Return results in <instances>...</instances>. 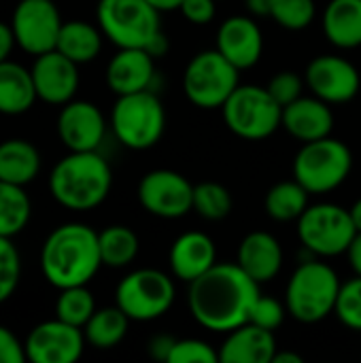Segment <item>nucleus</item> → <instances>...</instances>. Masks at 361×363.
I'll return each instance as SVG.
<instances>
[{
    "mask_svg": "<svg viewBox=\"0 0 361 363\" xmlns=\"http://www.w3.org/2000/svg\"><path fill=\"white\" fill-rule=\"evenodd\" d=\"M32 217L30 196L21 185L0 181V236L15 238L21 234Z\"/></svg>",
    "mask_w": 361,
    "mask_h": 363,
    "instance_id": "nucleus-30",
    "label": "nucleus"
},
{
    "mask_svg": "<svg viewBox=\"0 0 361 363\" xmlns=\"http://www.w3.org/2000/svg\"><path fill=\"white\" fill-rule=\"evenodd\" d=\"M128 328H130V317L115 304V306L96 308L91 319L85 323L83 334L89 347L98 351H109L115 349L126 338Z\"/></svg>",
    "mask_w": 361,
    "mask_h": 363,
    "instance_id": "nucleus-28",
    "label": "nucleus"
},
{
    "mask_svg": "<svg viewBox=\"0 0 361 363\" xmlns=\"http://www.w3.org/2000/svg\"><path fill=\"white\" fill-rule=\"evenodd\" d=\"M100 257L106 268H126L130 266L140 249L136 232L128 225H109L98 232Z\"/></svg>",
    "mask_w": 361,
    "mask_h": 363,
    "instance_id": "nucleus-31",
    "label": "nucleus"
},
{
    "mask_svg": "<svg viewBox=\"0 0 361 363\" xmlns=\"http://www.w3.org/2000/svg\"><path fill=\"white\" fill-rule=\"evenodd\" d=\"M234 200L228 187L215 181L194 185V211L206 221H221L232 213Z\"/></svg>",
    "mask_w": 361,
    "mask_h": 363,
    "instance_id": "nucleus-33",
    "label": "nucleus"
},
{
    "mask_svg": "<svg viewBox=\"0 0 361 363\" xmlns=\"http://www.w3.org/2000/svg\"><path fill=\"white\" fill-rule=\"evenodd\" d=\"M272 362L274 363H302V357L300 355H296V353H274V357H272Z\"/></svg>",
    "mask_w": 361,
    "mask_h": 363,
    "instance_id": "nucleus-47",
    "label": "nucleus"
},
{
    "mask_svg": "<svg viewBox=\"0 0 361 363\" xmlns=\"http://www.w3.org/2000/svg\"><path fill=\"white\" fill-rule=\"evenodd\" d=\"M304 83H306V81H304L298 72H294V70H281V72H277V74L268 81L266 89L270 91V96H272L281 106H287V104L296 102V100L302 96Z\"/></svg>",
    "mask_w": 361,
    "mask_h": 363,
    "instance_id": "nucleus-39",
    "label": "nucleus"
},
{
    "mask_svg": "<svg viewBox=\"0 0 361 363\" xmlns=\"http://www.w3.org/2000/svg\"><path fill=\"white\" fill-rule=\"evenodd\" d=\"M304 81L313 96L328 104H345L360 91V70L340 55H317L309 66Z\"/></svg>",
    "mask_w": 361,
    "mask_h": 363,
    "instance_id": "nucleus-15",
    "label": "nucleus"
},
{
    "mask_svg": "<svg viewBox=\"0 0 361 363\" xmlns=\"http://www.w3.org/2000/svg\"><path fill=\"white\" fill-rule=\"evenodd\" d=\"M334 315L349 330H361V277L355 274V279L340 285Z\"/></svg>",
    "mask_w": 361,
    "mask_h": 363,
    "instance_id": "nucleus-36",
    "label": "nucleus"
},
{
    "mask_svg": "<svg viewBox=\"0 0 361 363\" xmlns=\"http://www.w3.org/2000/svg\"><path fill=\"white\" fill-rule=\"evenodd\" d=\"M357 228L351 219V211L334 202L309 204L298 219V238L304 249L319 257H336L347 253Z\"/></svg>",
    "mask_w": 361,
    "mask_h": 363,
    "instance_id": "nucleus-10",
    "label": "nucleus"
},
{
    "mask_svg": "<svg viewBox=\"0 0 361 363\" xmlns=\"http://www.w3.org/2000/svg\"><path fill=\"white\" fill-rule=\"evenodd\" d=\"M353 168L351 149L332 136L304 143L294 160V179L309 194H328L340 187Z\"/></svg>",
    "mask_w": 361,
    "mask_h": 363,
    "instance_id": "nucleus-7",
    "label": "nucleus"
},
{
    "mask_svg": "<svg viewBox=\"0 0 361 363\" xmlns=\"http://www.w3.org/2000/svg\"><path fill=\"white\" fill-rule=\"evenodd\" d=\"M26 347L19 342V338L4 325H0V363H23Z\"/></svg>",
    "mask_w": 361,
    "mask_h": 363,
    "instance_id": "nucleus-41",
    "label": "nucleus"
},
{
    "mask_svg": "<svg viewBox=\"0 0 361 363\" xmlns=\"http://www.w3.org/2000/svg\"><path fill=\"white\" fill-rule=\"evenodd\" d=\"M55 128L68 151H98L106 136V119L89 100H70L62 104Z\"/></svg>",
    "mask_w": 361,
    "mask_h": 363,
    "instance_id": "nucleus-16",
    "label": "nucleus"
},
{
    "mask_svg": "<svg viewBox=\"0 0 361 363\" xmlns=\"http://www.w3.org/2000/svg\"><path fill=\"white\" fill-rule=\"evenodd\" d=\"M315 0H270V17L285 30L300 32L315 19Z\"/></svg>",
    "mask_w": 361,
    "mask_h": 363,
    "instance_id": "nucleus-34",
    "label": "nucleus"
},
{
    "mask_svg": "<svg viewBox=\"0 0 361 363\" xmlns=\"http://www.w3.org/2000/svg\"><path fill=\"white\" fill-rule=\"evenodd\" d=\"M347 255H349V264H351L353 272H355L357 277H361V232L355 234L353 242H351L349 249H347Z\"/></svg>",
    "mask_w": 361,
    "mask_h": 363,
    "instance_id": "nucleus-44",
    "label": "nucleus"
},
{
    "mask_svg": "<svg viewBox=\"0 0 361 363\" xmlns=\"http://www.w3.org/2000/svg\"><path fill=\"white\" fill-rule=\"evenodd\" d=\"M111 187L113 170L98 151H68L49 172L51 198L68 211L98 208Z\"/></svg>",
    "mask_w": 361,
    "mask_h": 363,
    "instance_id": "nucleus-3",
    "label": "nucleus"
},
{
    "mask_svg": "<svg viewBox=\"0 0 361 363\" xmlns=\"http://www.w3.org/2000/svg\"><path fill=\"white\" fill-rule=\"evenodd\" d=\"M62 23L60 9L53 0H19L11 15L17 47L34 57L55 49Z\"/></svg>",
    "mask_w": 361,
    "mask_h": 363,
    "instance_id": "nucleus-12",
    "label": "nucleus"
},
{
    "mask_svg": "<svg viewBox=\"0 0 361 363\" xmlns=\"http://www.w3.org/2000/svg\"><path fill=\"white\" fill-rule=\"evenodd\" d=\"M238 68L217 49L196 53L183 72V91L198 108H221L240 85Z\"/></svg>",
    "mask_w": 361,
    "mask_h": 363,
    "instance_id": "nucleus-9",
    "label": "nucleus"
},
{
    "mask_svg": "<svg viewBox=\"0 0 361 363\" xmlns=\"http://www.w3.org/2000/svg\"><path fill=\"white\" fill-rule=\"evenodd\" d=\"M15 36H13V30H11V23L6 21H0V62H6L15 49Z\"/></svg>",
    "mask_w": 361,
    "mask_h": 363,
    "instance_id": "nucleus-43",
    "label": "nucleus"
},
{
    "mask_svg": "<svg viewBox=\"0 0 361 363\" xmlns=\"http://www.w3.org/2000/svg\"><path fill=\"white\" fill-rule=\"evenodd\" d=\"M257 296L260 283L238 264H215L189 283L187 304L202 328L228 334L249 321V311Z\"/></svg>",
    "mask_w": 361,
    "mask_h": 363,
    "instance_id": "nucleus-1",
    "label": "nucleus"
},
{
    "mask_svg": "<svg viewBox=\"0 0 361 363\" xmlns=\"http://www.w3.org/2000/svg\"><path fill=\"white\" fill-rule=\"evenodd\" d=\"M215 2L217 0H183L179 11L189 23L204 26V23H211L215 19V13H217Z\"/></svg>",
    "mask_w": 361,
    "mask_h": 363,
    "instance_id": "nucleus-40",
    "label": "nucleus"
},
{
    "mask_svg": "<svg viewBox=\"0 0 361 363\" xmlns=\"http://www.w3.org/2000/svg\"><path fill=\"white\" fill-rule=\"evenodd\" d=\"M174 340H177V338H172V336L157 334V336H153V338L149 340V345H147V351H149V355H151L153 359L168 363L170 351H172V347H174Z\"/></svg>",
    "mask_w": 361,
    "mask_h": 363,
    "instance_id": "nucleus-42",
    "label": "nucleus"
},
{
    "mask_svg": "<svg viewBox=\"0 0 361 363\" xmlns=\"http://www.w3.org/2000/svg\"><path fill=\"white\" fill-rule=\"evenodd\" d=\"M215 49L228 57L238 70L253 68L264 51V36L255 19L247 15H232L228 17L215 38Z\"/></svg>",
    "mask_w": 361,
    "mask_h": 363,
    "instance_id": "nucleus-18",
    "label": "nucleus"
},
{
    "mask_svg": "<svg viewBox=\"0 0 361 363\" xmlns=\"http://www.w3.org/2000/svg\"><path fill=\"white\" fill-rule=\"evenodd\" d=\"M30 72H32L36 98L40 102L62 106V104L74 100V94L79 89V81H81L79 64H74L70 57H66L57 49L36 55Z\"/></svg>",
    "mask_w": 361,
    "mask_h": 363,
    "instance_id": "nucleus-17",
    "label": "nucleus"
},
{
    "mask_svg": "<svg viewBox=\"0 0 361 363\" xmlns=\"http://www.w3.org/2000/svg\"><path fill=\"white\" fill-rule=\"evenodd\" d=\"M236 264L255 283H268L283 268V247L268 232H251L238 245Z\"/></svg>",
    "mask_w": 361,
    "mask_h": 363,
    "instance_id": "nucleus-23",
    "label": "nucleus"
},
{
    "mask_svg": "<svg viewBox=\"0 0 361 363\" xmlns=\"http://www.w3.org/2000/svg\"><path fill=\"white\" fill-rule=\"evenodd\" d=\"M168 262L179 281L191 283L217 264V247L204 232H185L172 242Z\"/></svg>",
    "mask_w": 361,
    "mask_h": 363,
    "instance_id": "nucleus-21",
    "label": "nucleus"
},
{
    "mask_svg": "<svg viewBox=\"0 0 361 363\" xmlns=\"http://www.w3.org/2000/svg\"><path fill=\"white\" fill-rule=\"evenodd\" d=\"M102 40H104V34L100 26H94L83 19H70L62 23L55 49L81 66V64L94 62L100 55Z\"/></svg>",
    "mask_w": 361,
    "mask_h": 363,
    "instance_id": "nucleus-27",
    "label": "nucleus"
},
{
    "mask_svg": "<svg viewBox=\"0 0 361 363\" xmlns=\"http://www.w3.org/2000/svg\"><path fill=\"white\" fill-rule=\"evenodd\" d=\"M111 130L115 138L132 151L155 147L166 130L162 100L151 89L117 96L111 111Z\"/></svg>",
    "mask_w": 361,
    "mask_h": 363,
    "instance_id": "nucleus-5",
    "label": "nucleus"
},
{
    "mask_svg": "<svg viewBox=\"0 0 361 363\" xmlns=\"http://www.w3.org/2000/svg\"><path fill=\"white\" fill-rule=\"evenodd\" d=\"M96 19L104 38L117 49H149L162 34L160 11L147 0H98Z\"/></svg>",
    "mask_w": 361,
    "mask_h": 363,
    "instance_id": "nucleus-6",
    "label": "nucleus"
},
{
    "mask_svg": "<svg viewBox=\"0 0 361 363\" xmlns=\"http://www.w3.org/2000/svg\"><path fill=\"white\" fill-rule=\"evenodd\" d=\"M172 279L155 268H140L126 274L115 289V304L130 317V321H155L164 317L174 304Z\"/></svg>",
    "mask_w": 361,
    "mask_h": 363,
    "instance_id": "nucleus-11",
    "label": "nucleus"
},
{
    "mask_svg": "<svg viewBox=\"0 0 361 363\" xmlns=\"http://www.w3.org/2000/svg\"><path fill=\"white\" fill-rule=\"evenodd\" d=\"M151 6H155L160 13H168V11H179L183 0H147Z\"/></svg>",
    "mask_w": 361,
    "mask_h": 363,
    "instance_id": "nucleus-46",
    "label": "nucleus"
},
{
    "mask_svg": "<svg viewBox=\"0 0 361 363\" xmlns=\"http://www.w3.org/2000/svg\"><path fill=\"white\" fill-rule=\"evenodd\" d=\"M340 279L326 262H302L285 289L287 313L300 323H319L334 313Z\"/></svg>",
    "mask_w": 361,
    "mask_h": 363,
    "instance_id": "nucleus-4",
    "label": "nucleus"
},
{
    "mask_svg": "<svg viewBox=\"0 0 361 363\" xmlns=\"http://www.w3.org/2000/svg\"><path fill=\"white\" fill-rule=\"evenodd\" d=\"M21 279V257L13 238L0 236V304L13 298Z\"/></svg>",
    "mask_w": 361,
    "mask_h": 363,
    "instance_id": "nucleus-35",
    "label": "nucleus"
},
{
    "mask_svg": "<svg viewBox=\"0 0 361 363\" xmlns=\"http://www.w3.org/2000/svg\"><path fill=\"white\" fill-rule=\"evenodd\" d=\"M140 206L160 219H179L194 211V185L177 170L157 168L138 183Z\"/></svg>",
    "mask_w": 361,
    "mask_h": 363,
    "instance_id": "nucleus-13",
    "label": "nucleus"
},
{
    "mask_svg": "<svg viewBox=\"0 0 361 363\" xmlns=\"http://www.w3.org/2000/svg\"><path fill=\"white\" fill-rule=\"evenodd\" d=\"M219 351H215L209 342L198 338L174 340L168 363H217Z\"/></svg>",
    "mask_w": 361,
    "mask_h": 363,
    "instance_id": "nucleus-37",
    "label": "nucleus"
},
{
    "mask_svg": "<svg viewBox=\"0 0 361 363\" xmlns=\"http://www.w3.org/2000/svg\"><path fill=\"white\" fill-rule=\"evenodd\" d=\"M221 111L230 132L245 140H264L272 136L283 119V106L260 85H238Z\"/></svg>",
    "mask_w": 361,
    "mask_h": 363,
    "instance_id": "nucleus-8",
    "label": "nucleus"
},
{
    "mask_svg": "<svg viewBox=\"0 0 361 363\" xmlns=\"http://www.w3.org/2000/svg\"><path fill=\"white\" fill-rule=\"evenodd\" d=\"M85 345L83 330L57 317L34 325L23 340L26 357L32 363H74Z\"/></svg>",
    "mask_w": 361,
    "mask_h": 363,
    "instance_id": "nucleus-14",
    "label": "nucleus"
},
{
    "mask_svg": "<svg viewBox=\"0 0 361 363\" xmlns=\"http://www.w3.org/2000/svg\"><path fill=\"white\" fill-rule=\"evenodd\" d=\"M106 85L115 96L151 89L155 79V57L140 47L117 49L106 64Z\"/></svg>",
    "mask_w": 361,
    "mask_h": 363,
    "instance_id": "nucleus-19",
    "label": "nucleus"
},
{
    "mask_svg": "<svg viewBox=\"0 0 361 363\" xmlns=\"http://www.w3.org/2000/svg\"><path fill=\"white\" fill-rule=\"evenodd\" d=\"M309 191L294 179V181H281L272 185L266 194L264 208L266 215L274 221L287 223L298 221L302 213L309 208Z\"/></svg>",
    "mask_w": 361,
    "mask_h": 363,
    "instance_id": "nucleus-29",
    "label": "nucleus"
},
{
    "mask_svg": "<svg viewBox=\"0 0 361 363\" xmlns=\"http://www.w3.org/2000/svg\"><path fill=\"white\" fill-rule=\"evenodd\" d=\"M323 32L338 49L361 47V0H330L323 13Z\"/></svg>",
    "mask_w": 361,
    "mask_h": 363,
    "instance_id": "nucleus-25",
    "label": "nucleus"
},
{
    "mask_svg": "<svg viewBox=\"0 0 361 363\" xmlns=\"http://www.w3.org/2000/svg\"><path fill=\"white\" fill-rule=\"evenodd\" d=\"M38 262L45 281L57 291L87 285L102 268L98 232L79 221L62 223L45 238Z\"/></svg>",
    "mask_w": 361,
    "mask_h": 363,
    "instance_id": "nucleus-2",
    "label": "nucleus"
},
{
    "mask_svg": "<svg viewBox=\"0 0 361 363\" xmlns=\"http://www.w3.org/2000/svg\"><path fill=\"white\" fill-rule=\"evenodd\" d=\"M351 211V219H353V223H355V228H357V232H361V198L349 208Z\"/></svg>",
    "mask_w": 361,
    "mask_h": 363,
    "instance_id": "nucleus-48",
    "label": "nucleus"
},
{
    "mask_svg": "<svg viewBox=\"0 0 361 363\" xmlns=\"http://www.w3.org/2000/svg\"><path fill=\"white\" fill-rule=\"evenodd\" d=\"M281 128L300 143L319 140L332 134L334 113L326 100L317 96H300L296 102L283 106Z\"/></svg>",
    "mask_w": 361,
    "mask_h": 363,
    "instance_id": "nucleus-20",
    "label": "nucleus"
},
{
    "mask_svg": "<svg viewBox=\"0 0 361 363\" xmlns=\"http://www.w3.org/2000/svg\"><path fill=\"white\" fill-rule=\"evenodd\" d=\"M40 172V153L26 138H6L0 143V181L30 185Z\"/></svg>",
    "mask_w": 361,
    "mask_h": 363,
    "instance_id": "nucleus-26",
    "label": "nucleus"
},
{
    "mask_svg": "<svg viewBox=\"0 0 361 363\" xmlns=\"http://www.w3.org/2000/svg\"><path fill=\"white\" fill-rule=\"evenodd\" d=\"M279 351L274 332L255 323H243L228 332L219 347V362L223 363H270Z\"/></svg>",
    "mask_w": 361,
    "mask_h": 363,
    "instance_id": "nucleus-22",
    "label": "nucleus"
},
{
    "mask_svg": "<svg viewBox=\"0 0 361 363\" xmlns=\"http://www.w3.org/2000/svg\"><path fill=\"white\" fill-rule=\"evenodd\" d=\"M285 313L287 306L281 304L279 300L270 298V296H257L251 311H249V323H255L264 330L274 332L277 328H281V323L285 321Z\"/></svg>",
    "mask_w": 361,
    "mask_h": 363,
    "instance_id": "nucleus-38",
    "label": "nucleus"
},
{
    "mask_svg": "<svg viewBox=\"0 0 361 363\" xmlns=\"http://www.w3.org/2000/svg\"><path fill=\"white\" fill-rule=\"evenodd\" d=\"M247 6L257 17H270V0H247Z\"/></svg>",
    "mask_w": 361,
    "mask_h": 363,
    "instance_id": "nucleus-45",
    "label": "nucleus"
},
{
    "mask_svg": "<svg viewBox=\"0 0 361 363\" xmlns=\"http://www.w3.org/2000/svg\"><path fill=\"white\" fill-rule=\"evenodd\" d=\"M96 308L98 306H96L94 294L87 289V285L60 289V296L55 300V317L81 330L91 319Z\"/></svg>",
    "mask_w": 361,
    "mask_h": 363,
    "instance_id": "nucleus-32",
    "label": "nucleus"
},
{
    "mask_svg": "<svg viewBox=\"0 0 361 363\" xmlns=\"http://www.w3.org/2000/svg\"><path fill=\"white\" fill-rule=\"evenodd\" d=\"M36 100L32 72L17 62H0V115H23Z\"/></svg>",
    "mask_w": 361,
    "mask_h": 363,
    "instance_id": "nucleus-24",
    "label": "nucleus"
}]
</instances>
